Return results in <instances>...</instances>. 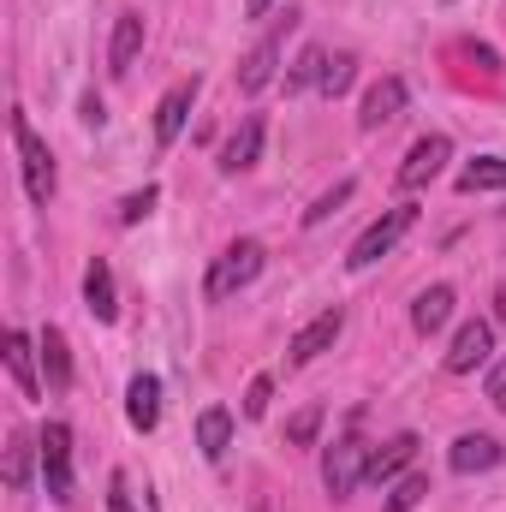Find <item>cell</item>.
Here are the masks:
<instances>
[{"instance_id":"6","label":"cell","mask_w":506,"mask_h":512,"mask_svg":"<svg viewBox=\"0 0 506 512\" xmlns=\"http://www.w3.org/2000/svg\"><path fill=\"white\" fill-rule=\"evenodd\" d=\"M489 352H495V322L471 316V322H459V334H453V346H447V370H453V376H471L477 364H489Z\"/></svg>"},{"instance_id":"1","label":"cell","mask_w":506,"mask_h":512,"mask_svg":"<svg viewBox=\"0 0 506 512\" xmlns=\"http://www.w3.org/2000/svg\"><path fill=\"white\" fill-rule=\"evenodd\" d=\"M12 143H18V155H24V191H30V203H54V185H60V173H54V155H48V143L30 131L24 114H12Z\"/></svg>"},{"instance_id":"14","label":"cell","mask_w":506,"mask_h":512,"mask_svg":"<svg viewBox=\"0 0 506 512\" xmlns=\"http://www.w3.org/2000/svg\"><path fill=\"white\" fill-rule=\"evenodd\" d=\"M411 459H417V435H393L387 447H376V453H370V471H364V483H376V489H381V483H393V477H399Z\"/></svg>"},{"instance_id":"27","label":"cell","mask_w":506,"mask_h":512,"mask_svg":"<svg viewBox=\"0 0 506 512\" xmlns=\"http://www.w3.org/2000/svg\"><path fill=\"white\" fill-rule=\"evenodd\" d=\"M316 429H322V405H304V411L286 417V441H292V447H310Z\"/></svg>"},{"instance_id":"25","label":"cell","mask_w":506,"mask_h":512,"mask_svg":"<svg viewBox=\"0 0 506 512\" xmlns=\"http://www.w3.org/2000/svg\"><path fill=\"white\" fill-rule=\"evenodd\" d=\"M322 72H328V54H322V48H304V54H298V66L286 72V90H304V84H322Z\"/></svg>"},{"instance_id":"12","label":"cell","mask_w":506,"mask_h":512,"mask_svg":"<svg viewBox=\"0 0 506 512\" xmlns=\"http://www.w3.org/2000/svg\"><path fill=\"white\" fill-rule=\"evenodd\" d=\"M405 114V78H381V84H370V96H364V114H358V126L364 131H381L393 126Z\"/></svg>"},{"instance_id":"33","label":"cell","mask_w":506,"mask_h":512,"mask_svg":"<svg viewBox=\"0 0 506 512\" xmlns=\"http://www.w3.org/2000/svg\"><path fill=\"white\" fill-rule=\"evenodd\" d=\"M108 120V108H102V96H84V126H102Z\"/></svg>"},{"instance_id":"34","label":"cell","mask_w":506,"mask_h":512,"mask_svg":"<svg viewBox=\"0 0 506 512\" xmlns=\"http://www.w3.org/2000/svg\"><path fill=\"white\" fill-rule=\"evenodd\" d=\"M268 6H274V0H245V12H251V18H262Z\"/></svg>"},{"instance_id":"19","label":"cell","mask_w":506,"mask_h":512,"mask_svg":"<svg viewBox=\"0 0 506 512\" xmlns=\"http://www.w3.org/2000/svg\"><path fill=\"white\" fill-rule=\"evenodd\" d=\"M197 447H203V459H227V447H233V411L209 405L197 417Z\"/></svg>"},{"instance_id":"11","label":"cell","mask_w":506,"mask_h":512,"mask_svg":"<svg viewBox=\"0 0 506 512\" xmlns=\"http://www.w3.org/2000/svg\"><path fill=\"white\" fill-rule=\"evenodd\" d=\"M506 459V447L495 441V435H459L453 441V453H447V465L459 471V477H477V471H495Z\"/></svg>"},{"instance_id":"20","label":"cell","mask_w":506,"mask_h":512,"mask_svg":"<svg viewBox=\"0 0 506 512\" xmlns=\"http://www.w3.org/2000/svg\"><path fill=\"white\" fill-rule=\"evenodd\" d=\"M459 191L477 197V191H506V155H477L465 173H459Z\"/></svg>"},{"instance_id":"18","label":"cell","mask_w":506,"mask_h":512,"mask_svg":"<svg viewBox=\"0 0 506 512\" xmlns=\"http://www.w3.org/2000/svg\"><path fill=\"white\" fill-rule=\"evenodd\" d=\"M84 304H90L96 322H114V310H120V304H114V268H108L102 256L84 268Z\"/></svg>"},{"instance_id":"8","label":"cell","mask_w":506,"mask_h":512,"mask_svg":"<svg viewBox=\"0 0 506 512\" xmlns=\"http://www.w3.org/2000/svg\"><path fill=\"white\" fill-rule=\"evenodd\" d=\"M447 155H453V143H447L441 131H435V137H417L411 155H405V167H399V185H405V191H423V185L447 167Z\"/></svg>"},{"instance_id":"24","label":"cell","mask_w":506,"mask_h":512,"mask_svg":"<svg viewBox=\"0 0 506 512\" xmlns=\"http://www.w3.org/2000/svg\"><path fill=\"white\" fill-rule=\"evenodd\" d=\"M429 495V477L423 471H411V477H399L393 483V495H387V512H417V501Z\"/></svg>"},{"instance_id":"23","label":"cell","mask_w":506,"mask_h":512,"mask_svg":"<svg viewBox=\"0 0 506 512\" xmlns=\"http://www.w3.org/2000/svg\"><path fill=\"white\" fill-rule=\"evenodd\" d=\"M6 489H12V495L30 489V435H24V429L6 435Z\"/></svg>"},{"instance_id":"7","label":"cell","mask_w":506,"mask_h":512,"mask_svg":"<svg viewBox=\"0 0 506 512\" xmlns=\"http://www.w3.org/2000/svg\"><path fill=\"white\" fill-rule=\"evenodd\" d=\"M340 328H346V310L334 304V310H322L316 322H304V328L292 334V346H286V358H292V364H316V358H322V352H328V346L340 340Z\"/></svg>"},{"instance_id":"30","label":"cell","mask_w":506,"mask_h":512,"mask_svg":"<svg viewBox=\"0 0 506 512\" xmlns=\"http://www.w3.org/2000/svg\"><path fill=\"white\" fill-rule=\"evenodd\" d=\"M108 512H137V501H131V477H126V471H114V477H108Z\"/></svg>"},{"instance_id":"22","label":"cell","mask_w":506,"mask_h":512,"mask_svg":"<svg viewBox=\"0 0 506 512\" xmlns=\"http://www.w3.org/2000/svg\"><path fill=\"white\" fill-rule=\"evenodd\" d=\"M42 370H48V387H54V393L72 387V352H66V334H60V328L42 334Z\"/></svg>"},{"instance_id":"2","label":"cell","mask_w":506,"mask_h":512,"mask_svg":"<svg viewBox=\"0 0 506 512\" xmlns=\"http://www.w3.org/2000/svg\"><path fill=\"white\" fill-rule=\"evenodd\" d=\"M262 245H256V239H239V245H227V251L215 256V268H209V286H203V292H209V298H215V304H221V298H233V292H239V286H251L256 274H262Z\"/></svg>"},{"instance_id":"32","label":"cell","mask_w":506,"mask_h":512,"mask_svg":"<svg viewBox=\"0 0 506 512\" xmlns=\"http://www.w3.org/2000/svg\"><path fill=\"white\" fill-rule=\"evenodd\" d=\"M489 399H495V411H506V364L489 370Z\"/></svg>"},{"instance_id":"28","label":"cell","mask_w":506,"mask_h":512,"mask_svg":"<svg viewBox=\"0 0 506 512\" xmlns=\"http://www.w3.org/2000/svg\"><path fill=\"white\" fill-rule=\"evenodd\" d=\"M352 78H358V60H352V54H340V60H328L322 90H328V96H346V90H352Z\"/></svg>"},{"instance_id":"13","label":"cell","mask_w":506,"mask_h":512,"mask_svg":"<svg viewBox=\"0 0 506 512\" xmlns=\"http://www.w3.org/2000/svg\"><path fill=\"white\" fill-rule=\"evenodd\" d=\"M453 322V286H423L417 304H411V328L417 334H441Z\"/></svg>"},{"instance_id":"9","label":"cell","mask_w":506,"mask_h":512,"mask_svg":"<svg viewBox=\"0 0 506 512\" xmlns=\"http://www.w3.org/2000/svg\"><path fill=\"white\" fill-rule=\"evenodd\" d=\"M286 30H292V24H286ZM286 30H274V36H262V42H256L251 54L239 60V90H245V96H256V90H268V84H274V66H280V48H286Z\"/></svg>"},{"instance_id":"5","label":"cell","mask_w":506,"mask_h":512,"mask_svg":"<svg viewBox=\"0 0 506 512\" xmlns=\"http://www.w3.org/2000/svg\"><path fill=\"white\" fill-rule=\"evenodd\" d=\"M36 453H42V483L54 501H72V429L66 423H48L36 435Z\"/></svg>"},{"instance_id":"17","label":"cell","mask_w":506,"mask_h":512,"mask_svg":"<svg viewBox=\"0 0 506 512\" xmlns=\"http://www.w3.org/2000/svg\"><path fill=\"white\" fill-rule=\"evenodd\" d=\"M36 352H42V346H30L18 328L6 334V370H12V382H18L24 399H36V393H42V382H36Z\"/></svg>"},{"instance_id":"3","label":"cell","mask_w":506,"mask_h":512,"mask_svg":"<svg viewBox=\"0 0 506 512\" xmlns=\"http://www.w3.org/2000/svg\"><path fill=\"white\" fill-rule=\"evenodd\" d=\"M370 441H358V435H346V441H334L328 453H322V483H328V495L334 501H346L358 483H364V471H370Z\"/></svg>"},{"instance_id":"29","label":"cell","mask_w":506,"mask_h":512,"mask_svg":"<svg viewBox=\"0 0 506 512\" xmlns=\"http://www.w3.org/2000/svg\"><path fill=\"white\" fill-rule=\"evenodd\" d=\"M155 203H161V191H155V185H143V191H131L126 203H120V227H137V221H143V215H149Z\"/></svg>"},{"instance_id":"21","label":"cell","mask_w":506,"mask_h":512,"mask_svg":"<svg viewBox=\"0 0 506 512\" xmlns=\"http://www.w3.org/2000/svg\"><path fill=\"white\" fill-rule=\"evenodd\" d=\"M256 155H262V120H245V126L233 131V143H227V155H221V167L227 173H245V167H256Z\"/></svg>"},{"instance_id":"10","label":"cell","mask_w":506,"mask_h":512,"mask_svg":"<svg viewBox=\"0 0 506 512\" xmlns=\"http://www.w3.org/2000/svg\"><path fill=\"white\" fill-rule=\"evenodd\" d=\"M191 102H197V78H185V84H173V90L161 96V108H155V143H161V149L179 143V131L191 120Z\"/></svg>"},{"instance_id":"31","label":"cell","mask_w":506,"mask_h":512,"mask_svg":"<svg viewBox=\"0 0 506 512\" xmlns=\"http://www.w3.org/2000/svg\"><path fill=\"white\" fill-rule=\"evenodd\" d=\"M268 393H274V382H268V376H256V382L245 387V417H262V411H268Z\"/></svg>"},{"instance_id":"15","label":"cell","mask_w":506,"mask_h":512,"mask_svg":"<svg viewBox=\"0 0 506 512\" xmlns=\"http://www.w3.org/2000/svg\"><path fill=\"white\" fill-rule=\"evenodd\" d=\"M137 48H143V12H120L114 42H108V72H114V78H126V72H131Z\"/></svg>"},{"instance_id":"26","label":"cell","mask_w":506,"mask_h":512,"mask_svg":"<svg viewBox=\"0 0 506 512\" xmlns=\"http://www.w3.org/2000/svg\"><path fill=\"white\" fill-rule=\"evenodd\" d=\"M340 203H352V179H340L334 191H322V197H316V203L304 209V227H322L328 215H340Z\"/></svg>"},{"instance_id":"4","label":"cell","mask_w":506,"mask_h":512,"mask_svg":"<svg viewBox=\"0 0 506 512\" xmlns=\"http://www.w3.org/2000/svg\"><path fill=\"white\" fill-rule=\"evenodd\" d=\"M411 227H417V203H393L381 221H370V227H364V239L352 245V256H346V262H352V268H370V262H381V256L393 251Z\"/></svg>"},{"instance_id":"16","label":"cell","mask_w":506,"mask_h":512,"mask_svg":"<svg viewBox=\"0 0 506 512\" xmlns=\"http://www.w3.org/2000/svg\"><path fill=\"white\" fill-rule=\"evenodd\" d=\"M126 417H131V429H155L161 423V382L155 376H131V387H126Z\"/></svg>"}]
</instances>
